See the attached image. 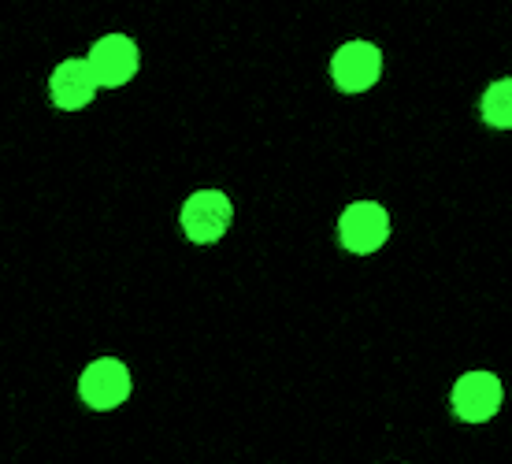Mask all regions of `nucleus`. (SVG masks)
<instances>
[{"mask_svg":"<svg viewBox=\"0 0 512 464\" xmlns=\"http://www.w3.org/2000/svg\"><path fill=\"white\" fill-rule=\"evenodd\" d=\"M49 97L60 112H78V108H86V104L97 97V82H93V75H90V64L78 60V56L60 60V64L52 67Z\"/></svg>","mask_w":512,"mask_h":464,"instance_id":"obj_7","label":"nucleus"},{"mask_svg":"<svg viewBox=\"0 0 512 464\" xmlns=\"http://www.w3.org/2000/svg\"><path fill=\"white\" fill-rule=\"evenodd\" d=\"M86 64H90L97 90H119V86H127L130 78L138 75L141 49L130 34H104V38L93 41Z\"/></svg>","mask_w":512,"mask_h":464,"instance_id":"obj_1","label":"nucleus"},{"mask_svg":"<svg viewBox=\"0 0 512 464\" xmlns=\"http://www.w3.org/2000/svg\"><path fill=\"white\" fill-rule=\"evenodd\" d=\"M231 220H234V205L223 190H197V194L186 197V205L179 212L182 231L197 245L219 242L223 234L231 231Z\"/></svg>","mask_w":512,"mask_h":464,"instance_id":"obj_2","label":"nucleus"},{"mask_svg":"<svg viewBox=\"0 0 512 464\" xmlns=\"http://www.w3.org/2000/svg\"><path fill=\"white\" fill-rule=\"evenodd\" d=\"M483 119L490 127L509 130L512 127V82L501 78V82H490V90L483 93Z\"/></svg>","mask_w":512,"mask_h":464,"instance_id":"obj_8","label":"nucleus"},{"mask_svg":"<svg viewBox=\"0 0 512 464\" xmlns=\"http://www.w3.org/2000/svg\"><path fill=\"white\" fill-rule=\"evenodd\" d=\"M338 238L349 253L368 257L375 249H383L386 238H390V212L379 201H353L338 216Z\"/></svg>","mask_w":512,"mask_h":464,"instance_id":"obj_4","label":"nucleus"},{"mask_svg":"<svg viewBox=\"0 0 512 464\" xmlns=\"http://www.w3.org/2000/svg\"><path fill=\"white\" fill-rule=\"evenodd\" d=\"M130 368L119 357H97L82 368L78 379V398L90 405L93 413H112L130 398Z\"/></svg>","mask_w":512,"mask_h":464,"instance_id":"obj_3","label":"nucleus"},{"mask_svg":"<svg viewBox=\"0 0 512 464\" xmlns=\"http://www.w3.org/2000/svg\"><path fill=\"white\" fill-rule=\"evenodd\" d=\"M383 75V52L372 41H346L334 52L331 60V78L342 93H364L372 90Z\"/></svg>","mask_w":512,"mask_h":464,"instance_id":"obj_6","label":"nucleus"},{"mask_svg":"<svg viewBox=\"0 0 512 464\" xmlns=\"http://www.w3.org/2000/svg\"><path fill=\"white\" fill-rule=\"evenodd\" d=\"M453 413L461 416L464 424H487L494 420L505 401V387L494 372H464L457 383H453Z\"/></svg>","mask_w":512,"mask_h":464,"instance_id":"obj_5","label":"nucleus"}]
</instances>
